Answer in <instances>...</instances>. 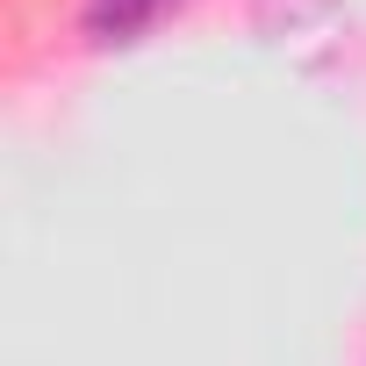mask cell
I'll use <instances>...</instances> for the list:
<instances>
[{"mask_svg":"<svg viewBox=\"0 0 366 366\" xmlns=\"http://www.w3.org/2000/svg\"><path fill=\"white\" fill-rule=\"evenodd\" d=\"M172 8H179V0H86V8H79V29H86L94 44H137V36H151Z\"/></svg>","mask_w":366,"mask_h":366,"instance_id":"cell-1","label":"cell"},{"mask_svg":"<svg viewBox=\"0 0 366 366\" xmlns=\"http://www.w3.org/2000/svg\"><path fill=\"white\" fill-rule=\"evenodd\" d=\"M330 15H337V0H252V29L266 44H287L302 29H323Z\"/></svg>","mask_w":366,"mask_h":366,"instance_id":"cell-2","label":"cell"}]
</instances>
